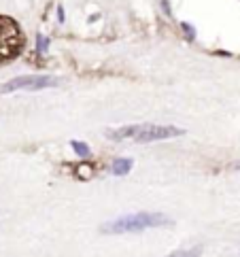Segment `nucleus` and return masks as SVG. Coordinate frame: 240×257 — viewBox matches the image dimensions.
Masks as SVG:
<instances>
[{
	"instance_id": "1",
	"label": "nucleus",
	"mask_w": 240,
	"mask_h": 257,
	"mask_svg": "<svg viewBox=\"0 0 240 257\" xmlns=\"http://www.w3.org/2000/svg\"><path fill=\"white\" fill-rule=\"evenodd\" d=\"M183 130L177 126H162V124H130L115 130H109L107 136L111 140H136V143H155V140H168L183 136Z\"/></svg>"
},
{
	"instance_id": "2",
	"label": "nucleus",
	"mask_w": 240,
	"mask_h": 257,
	"mask_svg": "<svg viewBox=\"0 0 240 257\" xmlns=\"http://www.w3.org/2000/svg\"><path fill=\"white\" fill-rule=\"evenodd\" d=\"M166 225H172V219L162 213H132L107 221L104 225H100V232L117 236V234H136L151 230V227H166Z\"/></svg>"
},
{
	"instance_id": "3",
	"label": "nucleus",
	"mask_w": 240,
	"mask_h": 257,
	"mask_svg": "<svg viewBox=\"0 0 240 257\" xmlns=\"http://www.w3.org/2000/svg\"><path fill=\"white\" fill-rule=\"evenodd\" d=\"M26 38L15 19L0 15V60H13L23 51Z\"/></svg>"
},
{
	"instance_id": "4",
	"label": "nucleus",
	"mask_w": 240,
	"mask_h": 257,
	"mask_svg": "<svg viewBox=\"0 0 240 257\" xmlns=\"http://www.w3.org/2000/svg\"><path fill=\"white\" fill-rule=\"evenodd\" d=\"M60 79L49 77V74H23V77H15L0 85V93H9L17 90H47V87H55Z\"/></svg>"
},
{
	"instance_id": "5",
	"label": "nucleus",
	"mask_w": 240,
	"mask_h": 257,
	"mask_svg": "<svg viewBox=\"0 0 240 257\" xmlns=\"http://www.w3.org/2000/svg\"><path fill=\"white\" fill-rule=\"evenodd\" d=\"M132 166H134V162L130 157H119V160H115L111 164V172L117 174V177H124V174H128L132 170Z\"/></svg>"
},
{
	"instance_id": "6",
	"label": "nucleus",
	"mask_w": 240,
	"mask_h": 257,
	"mask_svg": "<svg viewBox=\"0 0 240 257\" xmlns=\"http://www.w3.org/2000/svg\"><path fill=\"white\" fill-rule=\"evenodd\" d=\"M202 253V249L200 247H194V249H189V251H177V253H170V255H166V257H200Z\"/></svg>"
},
{
	"instance_id": "7",
	"label": "nucleus",
	"mask_w": 240,
	"mask_h": 257,
	"mask_svg": "<svg viewBox=\"0 0 240 257\" xmlns=\"http://www.w3.org/2000/svg\"><path fill=\"white\" fill-rule=\"evenodd\" d=\"M73 149L77 151L81 157H90V147H87V145H83V143H79V140H73Z\"/></svg>"
}]
</instances>
